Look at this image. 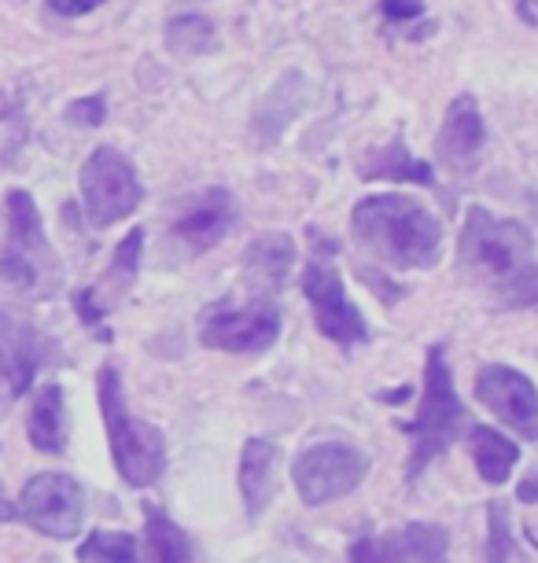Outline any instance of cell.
Instances as JSON below:
<instances>
[{
  "label": "cell",
  "instance_id": "44dd1931",
  "mask_svg": "<svg viewBox=\"0 0 538 563\" xmlns=\"http://www.w3.org/2000/svg\"><path fill=\"white\" fill-rule=\"evenodd\" d=\"M362 177L369 180H409V185H431L436 174H431L428 163H420L403 147V141H392L384 152H376L369 163L362 166Z\"/></svg>",
  "mask_w": 538,
  "mask_h": 563
},
{
  "label": "cell",
  "instance_id": "e0dca14e",
  "mask_svg": "<svg viewBox=\"0 0 538 563\" xmlns=\"http://www.w3.org/2000/svg\"><path fill=\"white\" fill-rule=\"evenodd\" d=\"M67 398H63L59 384H45L37 387L34 401H30L26 412V439L37 453L45 456H59L67 450Z\"/></svg>",
  "mask_w": 538,
  "mask_h": 563
},
{
  "label": "cell",
  "instance_id": "4fadbf2b",
  "mask_svg": "<svg viewBox=\"0 0 538 563\" xmlns=\"http://www.w3.org/2000/svg\"><path fill=\"white\" fill-rule=\"evenodd\" d=\"M237 225V203L226 188H207V192L193 196L182 210V218L171 225V240L182 247L188 258L218 247Z\"/></svg>",
  "mask_w": 538,
  "mask_h": 563
},
{
  "label": "cell",
  "instance_id": "f1b7e54d",
  "mask_svg": "<svg viewBox=\"0 0 538 563\" xmlns=\"http://www.w3.org/2000/svg\"><path fill=\"white\" fill-rule=\"evenodd\" d=\"M384 15L392 19V23H409V19H417L420 12H425V4L420 0H384Z\"/></svg>",
  "mask_w": 538,
  "mask_h": 563
},
{
  "label": "cell",
  "instance_id": "ac0fdd59",
  "mask_svg": "<svg viewBox=\"0 0 538 563\" xmlns=\"http://www.w3.org/2000/svg\"><path fill=\"white\" fill-rule=\"evenodd\" d=\"M469 450H472V461H476L480 479L491 486H505L516 461H520V445H516L509 434L487 428V423L469 428Z\"/></svg>",
  "mask_w": 538,
  "mask_h": 563
},
{
  "label": "cell",
  "instance_id": "2e32d148",
  "mask_svg": "<svg viewBox=\"0 0 538 563\" xmlns=\"http://www.w3.org/2000/svg\"><path fill=\"white\" fill-rule=\"evenodd\" d=\"M295 269V243L284 232H266L244 251V280L251 291H277Z\"/></svg>",
  "mask_w": 538,
  "mask_h": 563
},
{
  "label": "cell",
  "instance_id": "f546056e",
  "mask_svg": "<svg viewBox=\"0 0 538 563\" xmlns=\"http://www.w3.org/2000/svg\"><path fill=\"white\" fill-rule=\"evenodd\" d=\"M103 0H48V8L56 15H63V19H78V15H89L92 8H100Z\"/></svg>",
  "mask_w": 538,
  "mask_h": 563
},
{
  "label": "cell",
  "instance_id": "6da1fadb",
  "mask_svg": "<svg viewBox=\"0 0 538 563\" xmlns=\"http://www.w3.org/2000/svg\"><path fill=\"white\" fill-rule=\"evenodd\" d=\"M458 258L472 280L491 288L505 306H538V262L535 236L524 221L494 218L472 207L461 229Z\"/></svg>",
  "mask_w": 538,
  "mask_h": 563
},
{
  "label": "cell",
  "instance_id": "9c48e42d",
  "mask_svg": "<svg viewBox=\"0 0 538 563\" xmlns=\"http://www.w3.org/2000/svg\"><path fill=\"white\" fill-rule=\"evenodd\" d=\"M281 335V313L270 302H248V306H210L199 321V343L221 354H259L270 350Z\"/></svg>",
  "mask_w": 538,
  "mask_h": 563
},
{
  "label": "cell",
  "instance_id": "52a82bcc",
  "mask_svg": "<svg viewBox=\"0 0 538 563\" xmlns=\"http://www.w3.org/2000/svg\"><path fill=\"white\" fill-rule=\"evenodd\" d=\"M369 475V461L362 450H354L351 442H314L295 456L292 464V479L299 490L303 505L321 508L329 501L354 494L362 479Z\"/></svg>",
  "mask_w": 538,
  "mask_h": 563
},
{
  "label": "cell",
  "instance_id": "cb8c5ba5",
  "mask_svg": "<svg viewBox=\"0 0 538 563\" xmlns=\"http://www.w3.org/2000/svg\"><path fill=\"white\" fill-rule=\"evenodd\" d=\"M398 541H403L406 556H414L417 563H442L447 556V530L436 523H409Z\"/></svg>",
  "mask_w": 538,
  "mask_h": 563
},
{
  "label": "cell",
  "instance_id": "603a6c76",
  "mask_svg": "<svg viewBox=\"0 0 538 563\" xmlns=\"http://www.w3.org/2000/svg\"><path fill=\"white\" fill-rule=\"evenodd\" d=\"M166 45L177 56H204V52L215 48V26L204 15H177L166 26Z\"/></svg>",
  "mask_w": 538,
  "mask_h": 563
},
{
  "label": "cell",
  "instance_id": "9a60e30c",
  "mask_svg": "<svg viewBox=\"0 0 538 563\" xmlns=\"http://www.w3.org/2000/svg\"><path fill=\"white\" fill-rule=\"evenodd\" d=\"M277 461L281 450L266 439H248L240 453V497L251 519L266 512L273 490H277Z\"/></svg>",
  "mask_w": 538,
  "mask_h": 563
},
{
  "label": "cell",
  "instance_id": "ba28073f",
  "mask_svg": "<svg viewBox=\"0 0 538 563\" xmlns=\"http://www.w3.org/2000/svg\"><path fill=\"white\" fill-rule=\"evenodd\" d=\"M19 519L26 527L41 530L45 538L67 541L81 530V519H86V497H81V486L63 472H41L34 475L23 494H19Z\"/></svg>",
  "mask_w": 538,
  "mask_h": 563
},
{
  "label": "cell",
  "instance_id": "5bb4252c",
  "mask_svg": "<svg viewBox=\"0 0 538 563\" xmlns=\"http://www.w3.org/2000/svg\"><path fill=\"white\" fill-rule=\"evenodd\" d=\"M439 158L450 169H469L483 152V114L476 97L461 92L458 100L447 108V119L439 125V141H436Z\"/></svg>",
  "mask_w": 538,
  "mask_h": 563
},
{
  "label": "cell",
  "instance_id": "4dcf8cb0",
  "mask_svg": "<svg viewBox=\"0 0 538 563\" xmlns=\"http://www.w3.org/2000/svg\"><path fill=\"white\" fill-rule=\"evenodd\" d=\"M516 497H520V505H538V475H535V479H524L520 494H516Z\"/></svg>",
  "mask_w": 538,
  "mask_h": 563
},
{
  "label": "cell",
  "instance_id": "3957f363",
  "mask_svg": "<svg viewBox=\"0 0 538 563\" xmlns=\"http://www.w3.org/2000/svg\"><path fill=\"white\" fill-rule=\"evenodd\" d=\"M4 214H8V236L4 247H0V276L19 295H26V299H48V295H56L63 269L45 236V225H41L37 203L23 188H12L4 196Z\"/></svg>",
  "mask_w": 538,
  "mask_h": 563
},
{
  "label": "cell",
  "instance_id": "277c9868",
  "mask_svg": "<svg viewBox=\"0 0 538 563\" xmlns=\"http://www.w3.org/2000/svg\"><path fill=\"white\" fill-rule=\"evenodd\" d=\"M97 395H100L103 428H108V442H111V461L119 467L122 483L136 486V490L160 483V475L166 467V442H163L160 428L136 420L133 412L125 409L122 376L111 361L100 368Z\"/></svg>",
  "mask_w": 538,
  "mask_h": 563
},
{
  "label": "cell",
  "instance_id": "8992f818",
  "mask_svg": "<svg viewBox=\"0 0 538 563\" xmlns=\"http://www.w3.org/2000/svg\"><path fill=\"white\" fill-rule=\"evenodd\" d=\"M78 188L92 229H111L114 221L130 218L144 196L133 163L122 152H114V147H97L81 163Z\"/></svg>",
  "mask_w": 538,
  "mask_h": 563
},
{
  "label": "cell",
  "instance_id": "8fae6325",
  "mask_svg": "<svg viewBox=\"0 0 538 563\" xmlns=\"http://www.w3.org/2000/svg\"><path fill=\"white\" fill-rule=\"evenodd\" d=\"M52 361H56V343L45 332L0 313V406L26 395L34 376Z\"/></svg>",
  "mask_w": 538,
  "mask_h": 563
},
{
  "label": "cell",
  "instance_id": "5b68a950",
  "mask_svg": "<svg viewBox=\"0 0 538 563\" xmlns=\"http://www.w3.org/2000/svg\"><path fill=\"white\" fill-rule=\"evenodd\" d=\"M461 428H465V406H461L458 387H453L447 354H442V346H431L425 361V390H420L417 417L406 423L409 442H414L406 467L409 479H417L439 453H447Z\"/></svg>",
  "mask_w": 538,
  "mask_h": 563
},
{
  "label": "cell",
  "instance_id": "d4e9b609",
  "mask_svg": "<svg viewBox=\"0 0 538 563\" xmlns=\"http://www.w3.org/2000/svg\"><path fill=\"white\" fill-rule=\"evenodd\" d=\"M351 563H406V549L398 538H362L351 545Z\"/></svg>",
  "mask_w": 538,
  "mask_h": 563
},
{
  "label": "cell",
  "instance_id": "83f0119b",
  "mask_svg": "<svg viewBox=\"0 0 538 563\" xmlns=\"http://www.w3.org/2000/svg\"><path fill=\"white\" fill-rule=\"evenodd\" d=\"M103 97H89V100H78V103H70V119L74 122H81V125H100L103 122Z\"/></svg>",
  "mask_w": 538,
  "mask_h": 563
},
{
  "label": "cell",
  "instance_id": "7c38bea8",
  "mask_svg": "<svg viewBox=\"0 0 538 563\" xmlns=\"http://www.w3.org/2000/svg\"><path fill=\"white\" fill-rule=\"evenodd\" d=\"M476 401L483 409H491L505 428L527 431L535 439L538 423V387L524 372L509 365H487L476 376Z\"/></svg>",
  "mask_w": 538,
  "mask_h": 563
},
{
  "label": "cell",
  "instance_id": "4316f807",
  "mask_svg": "<svg viewBox=\"0 0 538 563\" xmlns=\"http://www.w3.org/2000/svg\"><path fill=\"white\" fill-rule=\"evenodd\" d=\"M74 306H78V317H81V324L89 328L92 335L100 339V343H111V328L103 324V306H100V299L92 295V288H86L74 299Z\"/></svg>",
  "mask_w": 538,
  "mask_h": 563
},
{
  "label": "cell",
  "instance_id": "484cf974",
  "mask_svg": "<svg viewBox=\"0 0 538 563\" xmlns=\"http://www.w3.org/2000/svg\"><path fill=\"white\" fill-rule=\"evenodd\" d=\"M491 563H509L513 541H509V519H505V505L494 501L491 505Z\"/></svg>",
  "mask_w": 538,
  "mask_h": 563
},
{
  "label": "cell",
  "instance_id": "ffe728a7",
  "mask_svg": "<svg viewBox=\"0 0 538 563\" xmlns=\"http://www.w3.org/2000/svg\"><path fill=\"white\" fill-rule=\"evenodd\" d=\"M141 247H144V229H130V236H125L119 247H114V262L111 269L103 273V280L92 288V295L100 299V306L108 310L114 299H122L125 291H130L133 276H136V265H141Z\"/></svg>",
  "mask_w": 538,
  "mask_h": 563
},
{
  "label": "cell",
  "instance_id": "7a4b0ae2",
  "mask_svg": "<svg viewBox=\"0 0 538 563\" xmlns=\"http://www.w3.org/2000/svg\"><path fill=\"white\" fill-rule=\"evenodd\" d=\"M358 247L392 269H428L442 251V225L409 196H369L351 210Z\"/></svg>",
  "mask_w": 538,
  "mask_h": 563
},
{
  "label": "cell",
  "instance_id": "d6986e66",
  "mask_svg": "<svg viewBox=\"0 0 538 563\" xmlns=\"http://www.w3.org/2000/svg\"><path fill=\"white\" fill-rule=\"evenodd\" d=\"M144 563H188V538L152 501H144Z\"/></svg>",
  "mask_w": 538,
  "mask_h": 563
},
{
  "label": "cell",
  "instance_id": "7402d4cb",
  "mask_svg": "<svg viewBox=\"0 0 538 563\" xmlns=\"http://www.w3.org/2000/svg\"><path fill=\"white\" fill-rule=\"evenodd\" d=\"M78 563H141V549H136V538L125 534V530H92L81 541Z\"/></svg>",
  "mask_w": 538,
  "mask_h": 563
},
{
  "label": "cell",
  "instance_id": "1f68e13d",
  "mask_svg": "<svg viewBox=\"0 0 538 563\" xmlns=\"http://www.w3.org/2000/svg\"><path fill=\"white\" fill-rule=\"evenodd\" d=\"M15 516H19V508L8 501L4 490H0V523H8V519H15Z\"/></svg>",
  "mask_w": 538,
  "mask_h": 563
},
{
  "label": "cell",
  "instance_id": "30bf717a",
  "mask_svg": "<svg viewBox=\"0 0 538 563\" xmlns=\"http://www.w3.org/2000/svg\"><path fill=\"white\" fill-rule=\"evenodd\" d=\"M303 295L314 310L318 332L332 339L336 346H362L369 339L365 317L358 313V306L347 299V288L329 262H306L303 265Z\"/></svg>",
  "mask_w": 538,
  "mask_h": 563
}]
</instances>
